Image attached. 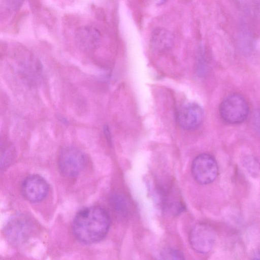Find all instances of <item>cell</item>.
<instances>
[{"label":"cell","instance_id":"1","mask_svg":"<svg viewBox=\"0 0 260 260\" xmlns=\"http://www.w3.org/2000/svg\"><path fill=\"white\" fill-rule=\"evenodd\" d=\"M110 217L107 211L99 206H90L80 210L75 216L72 230L75 237L86 244L102 240L108 232Z\"/></svg>","mask_w":260,"mask_h":260},{"label":"cell","instance_id":"2","mask_svg":"<svg viewBox=\"0 0 260 260\" xmlns=\"http://www.w3.org/2000/svg\"><path fill=\"white\" fill-rule=\"evenodd\" d=\"M34 229L31 220L27 216L18 214L8 220L4 228V234L9 243L19 245L29 239Z\"/></svg>","mask_w":260,"mask_h":260},{"label":"cell","instance_id":"3","mask_svg":"<svg viewBox=\"0 0 260 260\" xmlns=\"http://www.w3.org/2000/svg\"><path fill=\"white\" fill-rule=\"evenodd\" d=\"M85 161V155L80 149L75 146H68L62 148L59 152L58 166L62 175L73 178L82 171Z\"/></svg>","mask_w":260,"mask_h":260},{"label":"cell","instance_id":"4","mask_svg":"<svg viewBox=\"0 0 260 260\" xmlns=\"http://www.w3.org/2000/svg\"><path fill=\"white\" fill-rule=\"evenodd\" d=\"M219 112L222 119L230 124H238L247 118L249 107L245 99L239 94H232L221 102Z\"/></svg>","mask_w":260,"mask_h":260},{"label":"cell","instance_id":"5","mask_svg":"<svg viewBox=\"0 0 260 260\" xmlns=\"http://www.w3.org/2000/svg\"><path fill=\"white\" fill-rule=\"evenodd\" d=\"M218 172V165L214 158L208 154H202L196 157L192 165V173L196 180L200 184L213 182Z\"/></svg>","mask_w":260,"mask_h":260},{"label":"cell","instance_id":"6","mask_svg":"<svg viewBox=\"0 0 260 260\" xmlns=\"http://www.w3.org/2000/svg\"><path fill=\"white\" fill-rule=\"evenodd\" d=\"M216 239L214 230L206 223L196 224L189 235V242L192 248L200 253H207L212 249Z\"/></svg>","mask_w":260,"mask_h":260},{"label":"cell","instance_id":"7","mask_svg":"<svg viewBox=\"0 0 260 260\" xmlns=\"http://www.w3.org/2000/svg\"><path fill=\"white\" fill-rule=\"evenodd\" d=\"M24 198L32 203L43 201L47 197L49 186L47 181L39 175H31L26 177L21 185Z\"/></svg>","mask_w":260,"mask_h":260},{"label":"cell","instance_id":"8","mask_svg":"<svg viewBox=\"0 0 260 260\" xmlns=\"http://www.w3.org/2000/svg\"><path fill=\"white\" fill-rule=\"evenodd\" d=\"M204 112L202 107L195 103H188L179 109L177 119L182 128L193 130L198 128L203 122Z\"/></svg>","mask_w":260,"mask_h":260},{"label":"cell","instance_id":"9","mask_svg":"<svg viewBox=\"0 0 260 260\" xmlns=\"http://www.w3.org/2000/svg\"><path fill=\"white\" fill-rule=\"evenodd\" d=\"M173 34L164 28H157L152 32L151 36V45L156 49L164 50L170 48L174 43Z\"/></svg>","mask_w":260,"mask_h":260},{"label":"cell","instance_id":"10","mask_svg":"<svg viewBox=\"0 0 260 260\" xmlns=\"http://www.w3.org/2000/svg\"><path fill=\"white\" fill-rule=\"evenodd\" d=\"M111 208L116 213L125 215L127 212V205L125 199L121 195L115 194L111 196L110 199Z\"/></svg>","mask_w":260,"mask_h":260},{"label":"cell","instance_id":"11","mask_svg":"<svg viewBox=\"0 0 260 260\" xmlns=\"http://www.w3.org/2000/svg\"><path fill=\"white\" fill-rule=\"evenodd\" d=\"M13 149L12 146L5 143L4 147L1 146V168L6 167L13 157Z\"/></svg>","mask_w":260,"mask_h":260},{"label":"cell","instance_id":"12","mask_svg":"<svg viewBox=\"0 0 260 260\" xmlns=\"http://www.w3.org/2000/svg\"><path fill=\"white\" fill-rule=\"evenodd\" d=\"M161 256L165 259H184L182 252L177 249L170 247L164 248L161 252Z\"/></svg>","mask_w":260,"mask_h":260},{"label":"cell","instance_id":"13","mask_svg":"<svg viewBox=\"0 0 260 260\" xmlns=\"http://www.w3.org/2000/svg\"><path fill=\"white\" fill-rule=\"evenodd\" d=\"M251 124L254 131L260 136V109L254 112L251 117Z\"/></svg>","mask_w":260,"mask_h":260},{"label":"cell","instance_id":"14","mask_svg":"<svg viewBox=\"0 0 260 260\" xmlns=\"http://www.w3.org/2000/svg\"><path fill=\"white\" fill-rule=\"evenodd\" d=\"M167 0H153L155 4L157 5H161L165 3Z\"/></svg>","mask_w":260,"mask_h":260},{"label":"cell","instance_id":"15","mask_svg":"<svg viewBox=\"0 0 260 260\" xmlns=\"http://www.w3.org/2000/svg\"><path fill=\"white\" fill-rule=\"evenodd\" d=\"M254 259H260V253L259 252L255 253V254L254 255Z\"/></svg>","mask_w":260,"mask_h":260}]
</instances>
